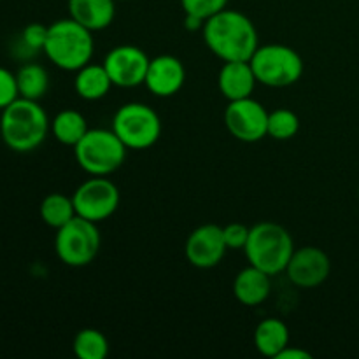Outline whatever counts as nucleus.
Masks as SVG:
<instances>
[{
  "label": "nucleus",
  "instance_id": "obj_1",
  "mask_svg": "<svg viewBox=\"0 0 359 359\" xmlns=\"http://www.w3.org/2000/svg\"><path fill=\"white\" fill-rule=\"evenodd\" d=\"M203 41L223 62H249L259 46L258 30L241 11L223 9L205 21Z\"/></svg>",
  "mask_w": 359,
  "mask_h": 359
},
{
  "label": "nucleus",
  "instance_id": "obj_2",
  "mask_svg": "<svg viewBox=\"0 0 359 359\" xmlns=\"http://www.w3.org/2000/svg\"><path fill=\"white\" fill-rule=\"evenodd\" d=\"M51 121L37 100L18 97L0 116V137L14 153H30L46 140Z\"/></svg>",
  "mask_w": 359,
  "mask_h": 359
},
{
  "label": "nucleus",
  "instance_id": "obj_3",
  "mask_svg": "<svg viewBox=\"0 0 359 359\" xmlns=\"http://www.w3.org/2000/svg\"><path fill=\"white\" fill-rule=\"evenodd\" d=\"M93 51V32L84 28L70 16L48 27L44 53L49 62L58 69L77 72L91 62Z\"/></svg>",
  "mask_w": 359,
  "mask_h": 359
},
{
  "label": "nucleus",
  "instance_id": "obj_4",
  "mask_svg": "<svg viewBox=\"0 0 359 359\" xmlns=\"http://www.w3.org/2000/svg\"><path fill=\"white\" fill-rule=\"evenodd\" d=\"M244 252L249 265L269 276H277L286 270L294 252V242L283 224L263 221L251 228Z\"/></svg>",
  "mask_w": 359,
  "mask_h": 359
},
{
  "label": "nucleus",
  "instance_id": "obj_5",
  "mask_svg": "<svg viewBox=\"0 0 359 359\" xmlns=\"http://www.w3.org/2000/svg\"><path fill=\"white\" fill-rule=\"evenodd\" d=\"M126 151L128 147L112 128H90L74 147V156L86 174L107 177L125 163Z\"/></svg>",
  "mask_w": 359,
  "mask_h": 359
},
{
  "label": "nucleus",
  "instance_id": "obj_6",
  "mask_svg": "<svg viewBox=\"0 0 359 359\" xmlns=\"http://www.w3.org/2000/svg\"><path fill=\"white\" fill-rule=\"evenodd\" d=\"M256 81L269 88H287L304 76V60L297 49L286 44L258 46L249 60Z\"/></svg>",
  "mask_w": 359,
  "mask_h": 359
},
{
  "label": "nucleus",
  "instance_id": "obj_7",
  "mask_svg": "<svg viewBox=\"0 0 359 359\" xmlns=\"http://www.w3.org/2000/svg\"><path fill=\"white\" fill-rule=\"evenodd\" d=\"M112 130L128 149L144 151L161 137V119L153 107L142 102H128L116 111Z\"/></svg>",
  "mask_w": 359,
  "mask_h": 359
},
{
  "label": "nucleus",
  "instance_id": "obj_8",
  "mask_svg": "<svg viewBox=\"0 0 359 359\" xmlns=\"http://www.w3.org/2000/svg\"><path fill=\"white\" fill-rule=\"evenodd\" d=\"M102 235L97 223L76 216L65 226L58 228L55 235V252L60 262L67 266L81 269L98 256Z\"/></svg>",
  "mask_w": 359,
  "mask_h": 359
},
{
  "label": "nucleus",
  "instance_id": "obj_9",
  "mask_svg": "<svg viewBox=\"0 0 359 359\" xmlns=\"http://www.w3.org/2000/svg\"><path fill=\"white\" fill-rule=\"evenodd\" d=\"M72 200L77 216L98 224L109 219L118 210L121 195L111 179L105 175H91L83 184L77 186Z\"/></svg>",
  "mask_w": 359,
  "mask_h": 359
},
{
  "label": "nucleus",
  "instance_id": "obj_10",
  "mask_svg": "<svg viewBox=\"0 0 359 359\" xmlns=\"http://www.w3.org/2000/svg\"><path fill=\"white\" fill-rule=\"evenodd\" d=\"M224 125L230 135L241 142H259L269 137V111L252 97L231 100L224 109Z\"/></svg>",
  "mask_w": 359,
  "mask_h": 359
},
{
  "label": "nucleus",
  "instance_id": "obj_11",
  "mask_svg": "<svg viewBox=\"0 0 359 359\" xmlns=\"http://www.w3.org/2000/svg\"><path fill=\"white\" fill-rule=\"evenodd\" d=\"M149 62L151 58L144 49L132 44H121L105 55L104 67L114 86L137 88L146 81Z\"/></svg>",
  "mask_w": 359,
  "mask_h": 359
},
{
  "label": "nucleus",
  "instance_id": "obj_12",
  "mask_svg": "<svg viewBox=\"0 0 359 359\" xmlns=\"http://www.w3.org/2000/svg\"><path fill=\"white\" fill-rule=\"evenodd\" d=\"M284 272L294 286L302 290H312L321 286L328 279L332 272V262L323 249L316 245H305L294 249Z\"/></svg>",
  "mask_w": 359,
  "mask_h": 359
},
{
  "label": "nucleus",
  "instance_id": "obj_13",
  "mask_svg": "<svg viewBox=\"0 0 359 359\" xmlns=\"http://www.w3.org/2000/svg\"><path fill=\"white\" fill-rule=\"evenodd\" d=\"M228 248L223 238V228L217 224H202L189 233L184 255L195 269H214L223 262Z\"/></svg>",
  "mask_w": 359,
  "mask_h": 359
},
{
  "label": "nucleus",
  "instance_id": "obj_14",
  "mask_svg": "<svg viewBox=\"0 0 359 359\" xmlns=\"http://www.w3.org/2000/svg\"><path fill=\"white\" fill-rule=\"evenodd\" d=\"M184 63L177 56L158 55L154 58H151L144 84H146V88L154 97L167 98L179 93L181 88L184 86Z\"/></svg>",
  "mask_w": 359,
  "mask_h": 359
},
{
  "label": "nucleus",
  "instance_id": "obj_15",
  "mask_svg": "<svg viewBox=\"0 0 359 359\" xmlns=\"http://www.w3.org/2000/svg\"><path fill=\"white\" fill-rule=\"evenodd\" d=\"M256 84L258 81L249 62H223L217 74V88L228 102L251 97Z\"/></svg>",
  "mask_w": 359,
  "mask_h": 359
},
{
  "label": "nucleus",
  "instance_id": "obj_16",
  "mask_svg": "<svg viewBox=\"0 0 359 359\" xmlns=\"http://www.w3.org/2000/svg\"><path fill=\"white\" fill-rule=\"evenodd\" d=\"M266 272L249 265L233 280V294L244 307H258L272 293V280Z\"/></svg>",
  "mask_w": 359,
  "mask_h": 359
},
{
  "label": "nucleus",
  "instance_id": "obj_17",
  "mask_svg": "<svg viewBox=\"0 0 359 359\" xmlns=\"http://www.w3.org/2000/svg\"><path fill=\"white\" fill-rule=\"evenodd\" d=\"M69 14L88 30H105L114 21L116 0H69Z\"/></svg>",
  "mask_w": 359,
  "mask_h": 359
},
{
  "label": "nucleus",
  "instance_id": "obj_18",
  "mask_svg": "<svg viewBox=\"0 0 359 359\" xmlns=\"http://www.w3.org/2000/svg\"><path fill=\"white\" fill-rule=\"evenodd\" d=\"M114 86L109 77L107 70H105L104 63H88L83 69L76 72V79H74V90H76L77 97L88 102H97L107 97L111 88Z\"/></svg>",
  "mask_w": 359,
  "mask_h": 359
},
{
  "label": "nucleus",
  "instance_id": "obj_19",
  "mask_svg": "<svg viewBox=\"0 0 359 359\" xmlns=\"http://www.w3.org/2000/svg\"><path fill=\"white\" fill-rule=\"evenodd\" d=\"M255 346L262 356L276 359L284 347L290 346V330L286 323L279 318L263 319L255 330Z\"/></svg>",
  "mask_w": 359,
  "mask_h": 359
},
{
  "label": "nucleus",
  "instance_id": "obj_20",
  "mask_svg": "<svg viewBox=\"0 0 359 359\" xmlns=\"http://www.w3.org/2000/svg\"><path fill=\"white\" fill-rule=\"evenodd\" d=\"M88 121L83 112L76 109H65L60 111L51 121V133L55 139L63 146L76 147V144L86 135Z\"/></svg>",
  "mask_w": 359,
  "mask_h": 359
},
{
  "label": "nucleus",
  "instance_id": "obj_21",
  "mask_svg": "<svg viewBox=\"0 0 359 359\" xmlns=\"http://www.w3.org/2000/svg\"><path fill=\"white\" fill-rule=\"evenodd\" d=\"M39 212H41V219L55 230L65 226L77 216L72 196L63 195V193H49L48 196H44Z\"/></svg>",
  "mask_w": 359,
  "mask_h": 359
},
{
  "label": "nucleus",
  "instance_id": "obj_22",
  "mask_svg": "<svg viewBox=\"0 0 359 359\" xmlns=\"http://www.w3.org/2000/svg\"><path fill=\"white\" fill-rule=\"evenodd\" d=\"M16 83L21 98L39 102L49 90V74L39 63H25L16 72Z\"/></svg>",
  "mask_w": 359,
  "mask_h": 359
},
{
  "label": "nucleus",
  "instance_id": "obj_23",
  "mask_svg": "<svg viewBox=\"0 0 359 359\" xmlns=\"http://www.w3.org/2000/svg\"><path fill=\"white\" fill-rule=\"evenodd\" d=\"M74 354L79 359H105L109 354V340L100 330L84 328L74 339Z\"/></svg>",
  "mask_w": 359,
  "mask_h": 359
},
{
  "label": "nucleus",
  "instance_id": "obj_24",
  "mask_svg": "<svg viewBox=\"0 0 359 359\" xmlns=\"http://www.w3.org/2000/svg\"><path fill=\"white\" fill-rule=\"evenodd\" d=\"M300 130V118L291 109H276L269 112V128L266 135L276 140H290Z\"/></svg>",
  "mask_w": 359,
  "mask_h": 359
},
{
  "label": "nucleus",
  "instance_id": "obj_25",
  "mask_svg": "<svg viewBox=\"0 0 359 359\" xmlns=\"http://www.w3.org/2000/svg\"><path fill=\"white\" fill-rule=\"evenodd\" d=\"M184 14H195L202 20H209L214 14L226 9L228 0H181Z\"/></svg>",
  "mask_w": 359,
  "mask_h": 359
},
{
  "label": "nucleus",
  "instance_id": "obj_26",
  "mask_svg": "<svg viewBox=\"0 0 359 359\" xmlns=\"http://www.w3.org/2000/svg\"><path fill=\"white\" fill-rule=\"evenodd\" d=\"M46 39H48V27L41 23H30L21 32V44L30 51H44Z\"/></svg>",
  "mask_w": 359,
  "mask_h": 359
},
{
  "label": "nucleus",
  "instance_id": "obj_27",
  "mask_svg": "<svg viewBox=\"0 0 359 359\" xmlns=\"http://www.w3.org/2000/svg\"><path fill=\"white\" fill-rule=\"evenodd\" d=\"M18 97H20V91H18L16 74L0 67V111L13 104Z\"/></svg>",
  "mask_w": 359,
  "mask_h": 359
},
{
  "label": "nucleus",
  "instance_id": "obj_28",
  "mask_svg": "<svg viewBox=\"0 0 359 359\" xmlns=\"http://www.w3.org/2000/svg\"><path fill=\"white\" fill-rule=\"evenodd\" d=\"M249 231H251V228H248L242 223L226 224L223 228V238L228 251H235V249H242L244 251L245 244H248Z\"/></svg>",
  "mask_w": 359,
  "mask_h": 359
},
{
  "label": "nucleus",
  "instance_id": "obj_29",
  "mask_svg": "<svg viewBox=\"0 0 359 359\" xmlns=\"http://www.w3.org/2000/svg\"><path fill=\"white\" fill-rule=\"evenodd\" d=\"M312 354L309 351L300 349V347H284L283 351L279 353V356L276 359H311Z\"/></svg>",
  "mask_w": 359,
  "mask_h": 359
},
{
  "label": "nucleus",
  "instance_id": "obj_30",
  "mask_svg": "<svg viewBox=\"0 0 359 359\" xmlns=\"http://www.w3.org/2000/svg\"><path fill=\"white\" fill-rule=\"evenodd\" d=\"M205 27V20L195 14H184V28L189 32H202Z\"/></svg>",
  "mask_w": 359,
  "mask_h": 359
},
{
  "label": "nucleus",
  "instance_id": "obj_31",
  "mask_svg": "<svg viewBox=\"0 0 359 359\" xmlns=\"http://www.w3.org/2000/svg\"><path fill=\"white\" fill-rule=\"evenodd\" d=\"M358 193H359V188H358Z\"/></svg>",
  "mask_w": 359,
  "mask_h": 359
}]
</instances>
